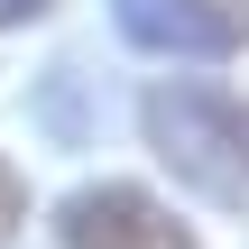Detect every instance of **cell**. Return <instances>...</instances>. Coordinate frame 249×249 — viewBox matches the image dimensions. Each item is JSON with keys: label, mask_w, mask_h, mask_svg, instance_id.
I'll return each mask as SVG.
<instances>
[{"label": "cell", "mask_w": 249, "mask_h": 249, "mask_svg": "<svg viewBox=\"0 0 249 249\" xmlns=\"http://www.w3.org/2000/svg\"><path fill=\"white\" fill-rule=\"evenodd\" d=\"M139 129L176 185L203 203H249V102L222 83H157L139 102Z\"/></svg>", "instance_id": "6da1fadb"}, {"label": "cell", "mask_w": 249, "mask_h": 249, "mask_svg": "<svg viewBox=\"0 0 249 249\" xmlns=\"http://www.w3.org/2000/svg\"><path fill=\"white\" fill-rule=\"evenodd\" d=\"M55 240L65 249H203L148 185H83L55 203Z\"/></svg>", "instance_id": "7a4b0ae2"}, {"label": "cell", "mask_w": 249, "mask_h": 249, "mask_svg": "<svg viewBox=\"0 0 249 249\" xmlns=\"http://www.w3.org/2000/svg\"><path fill=\"white\" fill-rule=\"evenodd\" d=\"M111 18L148 55H240L249 46V0H111Z\"/></svg>", "instance_id": "3957f363"}, {"label": "cell", "mask_w": 249, "mask_h": 249, "mask_svg": "<svg viewBox=\"0 0 249 249\" xmlns=\"http://www.w3.org/2000/svg\"><path fill=\"white\" fill-rule=\"evenodd\" d=\"M18 222H28V185H18V166L0 157V249L18 240Z\"/></svg>", "instance_id": "277c9868"}, {"label": "cell", "mask_w": 249, "mask_h": 249, "mask_svg": "<svg viewBox=\"0 0 249 249\" xmlns=\"http://www.w3.org/2000/svg\"><path fill=\"white\" fill-rule=\"evenodd\" d=\"M55 0H0V28H28V18H46Z\"/></svg>", "instance_id": "5b68a950"}]
</instances>
